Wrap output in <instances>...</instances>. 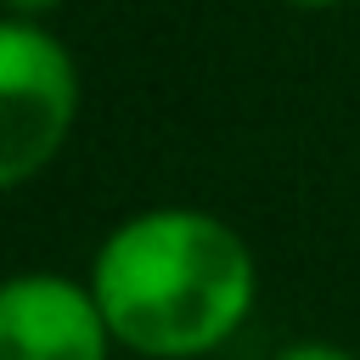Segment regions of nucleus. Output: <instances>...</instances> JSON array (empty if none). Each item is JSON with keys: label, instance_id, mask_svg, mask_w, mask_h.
Returning a JSON list of instances; mask_svg holds the SVG:
<instances>
[{"label": "nucleus", "instance_id": "nucleus-1", "mask_svg": "<svg viewBox=\"0 0 360 360\" xmlns=\"http://www.w3.org/2000/svg\"><path fill=\"white\" fill-rule=\"evenodd\" d=\"M248 242L202 208H146L107 231L90 292L112 338L146 360H191L225 343L253 309Z\"/></svg>", "mask_w": 360, "mask_h": 360}, {"label": "nucleus", "instance_id": "nucleus-2", "mask_svg": "<svg viewBox=\"0 0 360 360\" xmlns=\"http://www.w3.org/2000/svg\"><path fill=\"white\" fill-rule=\"evenodd\" d=\"M79 68L39 17L0 22V186H28L68 141Z\"/></svg>", "mask_w": 360, "mask_h": 360}, {"label": "nucleus", "instance_id": "nucleus-3", "mask_svg": "<svg viewBox=\"0 0 360 360\" xmlns=\"http://www.w3.org/2000/svg\"><path fill=\"white\" fill-rule=\"evenodd\" d=\"M112 326L84 281L28 270L0 292V360H107Z\"/></svg>", "mask_w": 360, "mask_h": 360}, {"label": "nucleus", "instance_id": "nucleus-4", "mask_svg": "<svg viewBox=\"0 0 360 360\" xmlns=\"http://www.w3.org/2000/svg\"><path fill=\"white\" fill-rule=\"evenodd\" d=\"M276 360H354L349 349H332V343H292V349H281Z\"/></svg>", "mask_w": 360, "mask_h": 360}, {"label": "nucleus", "instance_id": "nucleus-5", "mask_svg": "<svg viewBox=\"0 0 360 360\" xmlns=\"http://www.w3.org/2000/svg\"><path fill=\"white\" fill-rule=\"evenodd\" d=\"M62 0H6V11L11 17H45V11H56Z\"/></svg>", "mask_w": 360, "mask_h": 360}, {"label": "nucleus", "instance_id": "nucleus-6", "mask_svg": "<svg viewBox=\"0 0 360 360\" xmlns=\"http://www.w3.org/2000/svg\"><path fill=\"white\" fill-rule=\"evenodd\" d=\"M287 6H298V11H326V6H343V0H287Z\"/></svg>", "mask_w": 360, "mask_h": 360}]
</instances>
